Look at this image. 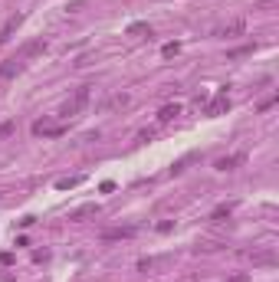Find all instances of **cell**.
I'll return each mask as SVG.
<instances>
[{"label": "cell", "mask_w": 279, "mask_h": 282, "mask_svg": "<svg viewBox=\"0 0 279 282\" xmlns=\"http://www.w3.org/2000/svg\"><path fill=\"white\" fill-rule=\"evenodd\" d=\"M89 95H92V86H79L76 92H72V99H66V102H63V109H59V118L79 115V112L89 105Z\"/></svg>", "instance_id": "cell-1"}, {"label": "cell", "mask_w": 279, "mask_h": 282, "mask_svg": "<svg viewBox=\"0 0 279 282\" xmlns=\"http://www.w3.org/2000/svg\"><path fill=\"white\" fill-rule=\"evenodd\" d=\"M43 53H46V39L36 36V39H30V43H23V46H20L16 59H20V63H26V59H33V56H43Z\"/></svg>", "instance_id": "cell-2"}, {"label": "cell", "mask_w": 279, "mask_h": 282, "mask_svg": "<svg viewBox=\"0 0 279 282\" xmlns=\"http://www.w3.org/2000/svg\"><path fill=\"white\" fill-rule=\"evenodd\" d=\"M66 132H69L66 125H53L49 118H40V122L33 125V135H43V138H63Z\"/></svg>", "instance_id": "cell-3"}, {"label": "cell", "mask_w": 279, "mask_h": 282, "mask_svg": "<svg viewBox=\"0 0 279 282\" xmlns=\"http://www.w3.org/2000/svg\"><path fill=\"white\" fill-rule=\"evenodd\" d=\"M230 109V95H227V89H220V92L210 99V105H207V115L210 118H217V115H223V112Z\"/></svg>", "instance_id": "cell-4"}, {"label": "cell", "mask_w": 279, "mask_h": 282, "mask_svg": "<svg viewBox=\"0 0 279 282\" xmlns=\"http://www.w3.org/2000/svg\"><path fill=\"white\" fill-rule=\"evenodd\" d=\"M138 230L135 227H109V230H102V240H132Z\"/></svg>", "instance_id": "cell-5"}, {"label": "cell", "mask_w": 279, "mask_h": 282, "mask_svg": "<svg viewBox=\"0 0 279 282\" xmlns=\"http://www.w3.org/2000/svg\"><path fill=\"white\" fill-rule=\"evenodd\" d=\"M243 30H247V23H243V20H230V23L217 26V30H214V36H240Z\"/></svg>", "instance_id": "cell-6"}, {"label": "cell", "mask_w": 279, "mask_h": 282, "mask_svg": "<svg viewBox=\"0 0 279 282\" xmlns=\"http://www.w3.org/2000/svg\"><path fill=\"white\" fill-rule=\"evenodd\" d=\"M243 161H247V154H243V151H237V154H227V157H220V161H217V171H233V167L237 164H243Z\"/></svg>", "instance_id": "cell-7"}, {"label": "cell", "mask_w": 279, "mask_h": 282, "mask_svg": "<svg viewBox=\"0 0 279 282\" xmlns=\"http://www.w3.org/2000/svg\"><path fill=\"white\" fill-rule=\"evenodd\" d=\"M20 69H23V63H20L16 56H10L7 63L0 66V76H3V79H13V76H16V72H20Z\"/></svg>", "instance_id": "cell-8"}, {"label": "cell", "mask_w": 279, "mask_h": 282, "mask_svg": "<svg viewBox=\"0 0 279 282\" xmlns=\"http://www.w3.org/2000/svg\"><path fill=\"white\" fill-rule=\"evenodd\" d=\"M20 20H23V16L16 13V16H10L7 23H3V30H0V43H7V39L13 36V33H16V26H20Z\"/></svg>", "instance_id": "cell-9"}, {"label": "cell", "mask_w": 279, "mask_h": 282, "mask_svg": "<svg viewBox=\"0 0 279 282\" xmlns=\"http://www.w3.org/2000/svg\"><path fill=\"white\" fill-rule=\"evenodd\" d=\"M177 115H181V105H164V109L158 112V122H161V125H167V122H174Z\"/></svg>", "instance_id": "cell-10"}, {"label": "cell", "mask_w": 279, "mask_h": 282, "mask_svg": "<svg viewBox=\"0 0 279 282\" xmlns=\"http://www.w3.org/2000/svg\"><path fill=\"white\" fill-rule=\"evenodd\" d=\"M96 213H99V204H86V207H79V210H72L69 220H86V217H96Z\"/></svg>", "instance_id": "cell-11"}, {"label": "cell", "mask_w": 279, "mask_h": 282, "mask_svg": "<svg viewBox=\"0 0 279 282\" xmlns=\"http://www.w3.org/2000/svg\"><path fill=\"white\" fill-rule=\"evenodd\" d=\"M233 210H237V204H233V200H230V204H220L214 213H210V220H223V217H230Z\"/></svg>", "instance_id": "cell-12"}, {"label": "cell", "mask_w": 279, "mask_h": 282, "mask_svg": "<svg viewBox=\"0 0 279 282\" xmlns=\"http://www.w3.org/2000/svg\"><path fill=\"white\" fill-rule=\"evenodd\" d=\"M128 36H151L148 23H128Z\"/></svg>", "instance_id": "cell-13"}, {"label": "cell", "mask_w": 279, "mask_h": 282, "mask_svg": "<svg viewBox=\"0 0 279 282\" xmlns=\"http://www.w3.org/2000/svg\"><path fill=\"white\" fill-rule=\"evenodd\" d=\"M253 263L256 266H276V253H256Z\"/></svg>", "instance_id": "cell-14"}, {"label": "cell", "mask_w": 279, "mask_h": 282, "mask_svg": "<svg viewBox=\"0 0 279 282\" xmlns=\"http://www.w3.org/2000/svg\"><path fill=\"white\" fill-rule=\"evenodd\" d=\"M253 43H247V46H237V49H230V53H227V56H230V59H243V56H253Z\"/></svg>", "instance_id": "cell-15"}, {"label": "cell", "mask_w": 279, "mask_h": 282, "mask_svg": "<svg viewBox=\"0 0 279 282\" xmlns=\"http://www.w3.org/2000/svg\"><path fill=\"white\" fill-rule=\"evenodd\" d=\"M82 177H63V180H56V187L59 190H69V187H79Z\"/></svg>", "instance_id": "cell-16"}, {"label": "cell", "mask_w": 279, "mask_h": 282, "mask_svg": "<svg viewBox=\"0 0 279 282\" xmlns=\"http://www.w3.org/2000/svg\"><path fill=\"white\" fill-rule=\"evenodd\" d=\"M122 105H128V95H112L105 102V109H122Z\"/></svg>", "instance_id": "cell-17"}, {"label": "cell", "mask_w": 279, "mask_h": 282, "mask_svg": "<svg viewBox=\"0 0 279 282\" xmlns=\"http://www.w3.org/2000/svg\"><path fill=\"white\" fill-rule=\"evenodd\" d=\"M16 128V122H0V138H10Z\"/></svg>", "instance_id": "cell-18"}, {"label": "cell", "mask_w": 279, "mask_h": 282, "mask_svg": "<svg viewBox=\"0 0 279 282\" xmlns=\"http://www.w3.org/2000/svg\"><path fill=\"white\" fill-rule=\"evenodd\" d=\"M177 49H181V46H177V43H167V46L161 49V53H164V56H177Z\"/></svg>", "instance_id": "cell-19"}, {"label": "cell", "mask_w": 279, "mask_h": 282, "mask_svg": "<svg viewBox=\"0 0 279 282\" xmlns=\"http://www.w3.org/2000/svg\"><path fill=\"white\" fill-rule=\"evenodd\" d=\"M273 102H276V95H270V99H263V102H260V112H266V109H273Z\"/></svg>", "instance_id": "cell-20"}, {"label": "cell", "mask_w": 279, "mask_h": 282, "mask_svg": "<svg viewBox=\"0 0 279 282\" xmlns=\"http://www.w3.org/2000/svg\"><path fill=\"white\" fill-rule=\"evenodd\" d=\"M151 138H154V128H144V132L138 135V141H151Z\"/></svg>", "instance_id": "cell-21"}, {"label": "cell", "mask_w": 279, "mask_h": 282, "mask_svg": "<svg viewBox=\"0 0 279 282\" xmlns=\"http://www.w3.org/2000/svg\"><path fill=\"white\" fill-rule=\"evenodd\" d=\"M227 282H250V276H243V273H240V276H233V279H227Z\"/></svg>", "instance_id": "cell-22"}]
</instances>
